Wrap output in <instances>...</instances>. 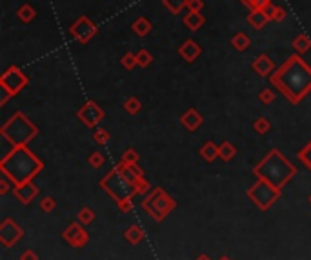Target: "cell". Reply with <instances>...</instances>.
<instances>
[{"instance_id":"60d3db41","label":"cell","mask_w":311,"mask_h":260,"mask_svg":"<svg viewBox=\"0 0 311 260\" xmlns=\"http://www.w3.org/2000/svg\"><path fill=\"white\" fill-rule=\"evenodd\" d=\"M20 260H38V257L35 251H26V253L20 257Z\"/></svg>"},{"instance_id":"ab89813d","label":"cell","mask_w":311,"mask_h":260,"mask_svg":"<svg viewBox=\"0 0 311 260\" xmlns=\"http://www.w3.org/2000/svg\"><path fill=\"white\" fill-rule=\"evenodd\" d=\"M259 98H260V102H264V104H271V102L275 100V93L271 89H264L259 95Z\"/></svg>"},{"instance_id":"ba28073f","label":"cell","mask_w":311,"mask_h":260,"mask_svg":"<svg viewBox=\"0 0 311 260\" xmlns=\"http://www.w3.org/2000/svg\"><path fill=\"white\" fill-rule=\"evenodd\" d=\"M27 82H29L27 75L24 73L20 68H16V66L7 68L5 69V73L0 77V87L5 89L7 93H11V95L20 93V91L27 86Z\"/></svg>"},{"instance_id":"4316f807","label":"cell","mask_w":311,"mask_h":260,"mask_svg":"<svg viewBox=\"0 0 311 260\" xmlns=\"http://www.w3.org/2000/svg\"><path fill=\"white\" fill-rule=\"evenodd\" d=\"M188 2H190V0H162V4L166 5L171 13H175V15H179L184 7H188Z\"/></svg>"},{"instance_id":"d6a6232c","label":"cell","mask_w":311,"mask_h":260,"mask_svg":"<svg viewBox=\"0 0 311 260\" xmlns=\"http://www.w3.org/2000/svg\"><path fill=\"white\" fill-rule=\"evenodd\" d=\"M137 62H138V66L146 68V66H149L151 62H153V55L149 53L148 49H140V51L137 53Z\"/></svg>"},{"instance_id":"ee69618b","label":"cell","mask_w":311,"mask_h":260,"mask_svg":"<svg viewBox=\"0 0 311 260\" xmlns=\"http://www.w3.org/2000/svg\"><path fill=\"white\" fill-rule=\"evenodd\" d=\"M197 260H211V259H209V257H207V255H201Z\"/></svg>"},{"instance_id":"484cf974","label":"cell","mask_w":311,"mask_h":260,"mask_svg":"<svg viewBox=\"0 0 311 260\" xmlns=\"http://www.w3.org/2000/svg\"><path fill=\"white\" fill-rule=\"evenodd\" d=\"M293 48L299 51V53H306L311 49V38L306 37V35H299V37L293 40Z\"/></svg>"},{"instance_id":"e575fe53","label":"cell","mask_w":311,"mask_h":260,"mask_svg":"<svg viewBox=\"0 0 311 260\" xmlns=\"http://www.w3.org/2000/svg\"><path fill=\"white\" fill-rule=\"evenodd\" d=\"M122 66L126 69H133L135 66H138L137 62V53H126L122 57Z\"/></svg>"},{"instance_id":"9c48e42d","label":"cell","mask_w":311,"mask_h":260,"mask_svg":"<svg viewBox=\"0 0 311 260\" xmlns=\"http://www.w3.org/2000/svg\"><path fill=\"white\" fill-rule=\"evenodd\" d=\"M69 33H71V37H73L75 40H79L80 44H88L91 38L95 37L97 26L90 20V18H88V16L82 15L79 20H77L73 26H71Z\"/></svg>"},{"instance_id":"d4e9b609","label":"cell","mask_w":311,"mask_h":260,"mask_svg":"<svg viewBox=\"0 0 311 260\" xmlns=\"http://www.w3.org/2000/svg\"><path fill=\"white\" fill-rule=\"evenodd\" d=\"M231 44L237 51H246V49L249 48L251 40H249V37L246 35V33H237V35L231 38Z\"/></svg>"},{"instance_id":"cb8c5ba5","label":"cell","mask_w":311,"mask_h":260,"mask_svg":"<svg viewBox=\"0 0 311 260\" xmlns=\"http://www.w3.org/2000/svg\"><path fill=\"white\" fill-rule=\"evenodd\" d=\"M266 13H268L269 18L273 22H282V20H286V16H288L284 7H279V5H275V4H269L268 7H266Z\"/></svg>"},{"instance_id":"ac0fdd59","label":"cell","mask_w":311,"mask_h":260,"mask_svg":"<svg viewBox=\"0 0 311 260\" xmlns=\"http://www.w3.org/2000/svg\"><path fill=\"white\" fill-rule=\"evenodd\" d=\"M269 20H271V18H269V15L266 13V9H255L248 15V22L255 29H262Z\"/></svg>"},{"instance_id":"9a60e30c","label":"cell","mask_w":311,"mask_h":260,"mask_svg":"<svg viewBox=\"0 0 311 260\" xmlns=\"http://www.w3.org/2000/svg\"><path fill=\"white\" fill-rule=\"evenodd\" d=\"M180 122H182V126H184L186 129H190V131H195L197 128H201V124L204 122V118H202V115L197 109H188V111L180 117Z\"/></svg>"},{"instance_id":"44dd1931","label":"cell","mask_w":311,"mask_h":260,"mask_svg":"<svg viewBox=\"0 0 311 260\" xmlns=\"http://www.w3.org/2000/svg\"><path fill=\"white\" fill-rule=\"evenodd\" d=\"M151 29H153V26H151V22H149L146 16H138L137 20L133 22V31L137 33L138 37H146V35H149Z\"/></svg>"},{"instance_id":"7dc6e473","label":"cell","mask_w":311,"mask_h":260,"mask_svg":"<svg viewBox=\"0 0 311 260\" xmlns=\"http://www.w3.org/2000/svg\"><path fill=\"white\" fill-rule=\"evenodd\" d=\"M308 200H310V204H311V195H310V198H308Z\"/></svg>"},{"instance_id":"277c9868","label":"cell","mask_w":311,"mask_h":260,"mask_svg":"<svg viewBox=\"0 0 311 260\" xmlns=\"http://www.w3.org/2000/svg\"><path fill=\"white\" fill-rule=\"evenodd\" d=\"M101 186L104 187L105 191L109 193L113 198H115L122 211H129V209H131V206H133L131 198L137 195L138 189H137V186H135L133 182L127 180L126 176L122 175L116 168L115 170H111L109 173L102 178Z\"/></svg>"},{"instance_id":"d590c367","label":"cell","mask_w":311,"mask_h":260,"mask_svg":"<svg viewBox=\"0 0 311 260\" xmlns=\"http://www.w3.org/2000/svg\"><path fill=\"white\" fill-rule=\"evenodd\" d=\"M122 160H124V162H127V164H137L138 153L135 151V149H126V151L122 153Z\"/></svg>"},{"instance_id":"1f68e13d","label":"cell","mask_w":311,"mask_h":260,"mask_svg":"<svg viewBox=\"0 0 311 260\" xmlns=\"http://www.w3.org/2000/svg\"><path fill=\"white\" fill-rule=\"evenodd\" d=\"M253 129L259 133V135H264V133H268L269 129H271V122H269L268 118L260 117L253 122Z\"/></svg>"},{"instance_id":"83f0119b","label":"cell","mask_w":311,"mask_h":260,"mask_svg":"<svg viewBox=\"0 0 311 260\" xmlns=\"http://www.w3.org/2000/svg\"><path fill=\"white\" fill-rule=\"evenodd\" d=\"M142 239H144V233L138 226H131V228L126 231V240L127 242H131V244H138Z\"/></svg>"},{"instance_id":"7a4b0ae2","label":"cell","mask_w":311,"mask_h":260,"mask_svg":"<svg viewBox=\"0 0 311 260\" xmlns=\"http://www.w3.org/2000/svg\"><path fill=\"white\" fill-rule=\"evenodd\" d=\"M44 168L42 160L33 153L27 146L16 148L9 157L0 160V170L5 178H9L15 186H22L26 182H31Z\"/></svg>"},{"instance_id":"74e56055","label":"cell","mask_w":311,"mask_h":260,"mask_svg":"<svg viewBox=\"0 0 311 260\" xmlns=\"http://www.w3.org/2000/svg\"><path fill=\"white\" fill-rule=\"evenodd\" d=\"M109 138H111V135L105 131V129H97V131H95V142L102 144V146L109 142Z\"/></svg>"},{"instance_id":"bcb514c9","label":"cell","mask_w":311,"mask_h":260,"mask_svg":"<svg viewBox=\"0 0 311 260\" xmlns=\"http://www.w3.org/2000/svg\"><path fill=\"white\" fill-rule=\"evenodd\" d=\"M220 260H231V259H229V257H222Z\"/></svg>"},{"instance_id":"d6986e66","label":"cell","mask_w":311,"mask_h":260,"mask_svg":"<svg viewBox=\"0 0 311 260\" xmlns=\"http://www.w3.org/2000/svg\"><path fill=\"white\" fill-rule=\"evenodd\" d=\"M206 24V16L202 15V13H188L184 16V26L190 27L191 31H197V29H201L202 26Z\"/></svg>"},{"instance_id":"f6af8a7d","label":"cell","mask_w":311,"mask_h":260,"mask_svg":"<svg viewBox=\"0 0 311 260\" xmlns=\"http://www.w3.org/2000/svg\"><path fill=\"white\" fill-rule=\"evenodd\" d=\"M242 2H244V4H246V5H248V7H249V5H251V2H253V0H242Z\"/></svg>"},{"instance_id":"4dcf8cb0","label":"cell","mask_w":311,"mask_h":260,"mask_svg":"<svg viewBox=\"0 0 311 260\" xmlns=\"http://www.w3.org/2000/svg\"><path fill=\"white\" fill-rule=\"evenodd\" d=\"M77 218H79L80 224H91L95 220V213H93V209H90V207H82L79 211V215H77Z\"/></svg>"},{"instance_id":"603a6c76","label":"cell","mask_w":311,"mask_h":260,"mask_svg":"<svg viewBox=\"0 0 311 260\" xmlns=\"http://www.w3.org/2000/svg\"><path fill=\"white\" fill-rule=\"evenodd\" d=\"M16 16L20 18L24 24H29V22L35 20V16H37V11H35V7L29 4H24L18 7V11H16Z\"/></svg>"},{"instance_id":"6da1fadb","label":"cell","mask_w":311,"mask_h":260,"mask_svg":"<svg viewBox=\"0 0 311 260\" xmlns=\"http://www.w3.org/2000/svg\"><path fill=\"white\" fill-rule=\"evenodd\" d=\"M269 80L291 104H299L311 91V68L299 55H291L275 73H271Z\"/></svg>"},{"instance_id":"7bdbcfd3","label":"cell","mask_w":311,"mask_h":260,"mask_svg":"<svg viewBox=\"0 0 311 260\" xmlns=\"http://www.w3.org/2000/svg\"><path fill=\"white\" fill-rule=\"evenodd\" d=\"M7 180H9V178H7ZM7 180H2V189H0V193H2V195H4V193H7V191H9V186H7Z\"/></svg>"},{"instance_id":"7c38bea8","label":"cell","mask_w":311,"mask_h":260,"mask_svg":"<svg viewBox=\"0 0 311 260\" xmlns=\"http://www.w3.org/2000/svg\"><path fill=\"white\" fill-rule=\"evenodd\" d=\"M116 170L120 171V173L126 176L127 180L133 182V184L137 186L138 193H144L149 187L148 180H146V178L142 176V171H140V168H137V164H127V162H124V160H122L120 164L116 166Z\"/></svg>"},{"instance_id":"30bf717a","label":"cell","mask_w":311,"mask_h":260,"mask_svg":"<svg viewBox=\"0 0 311 260\" xmlns=\"http://www.w3.org/2000/svg\"><path fill=\"white\" fill-rule=\"evenodd\" d=\"M77 117H79L80 120H82V122L88 126V128H97V126L101 124L102 118H104V109H101L97 102L88 100L84 106L79 109Z\"/></svg>"},{"instance_id":"8992f818","label":"cell","mask_w":311,"mask_h":260,"mask_svg":"<svg viewBox=\"0 0 311 260\" xmlns=\"http://www.w3.org/2000/svg\"><path fill=\"white\" fill-rule=\"evenodd\" d=\"M142 207L144 211H148L155 220H162L175 207V202L169 198V195L164 189L157 187L142 200Z\"/></svg>"},{"instance_id":"8d00e7d4","label":"cell","mask_w":311,"mask_h":260,"mask_svg":"<svg viewBox=\"0 0 311 260\" xmlns=\"http://www.w3.org/2000/svg\"><path fill=\"white\" fill-rule=\"evenodd\" d=\"M55 206H57V202H55L53 196H46V198H42V202H40V209L46 213H51L53 209H55Z\"/></svg>"},{"instance_id":"e0dca14e","label":"cell","mask_w":311,"mask_h":260,"mask_svg":"<svg viewBox=\"0 0 311 260\" xmlns=\"http://www.w3.org/2000/svg\"><path fill=\"white\" fill-rule=\"evenodd\" d=\"M253 69L260 75V77H266V75L273 73L275 64H273V60L269 59L268 55H260V57H257V59H255Z\"/></svg>"},{"instance_id":"f546056e","label":"cell","mask_w":311,"mask_h":260,"mask_svg":"<svg viewBox=\"0 0 311 260\" xmlns=\"http://www.w3.org/2000/svg\"><path fill=\"white\" fill-rule=\"evenodd\" d=\"M124 109H126L129 115H137V113L142 109V104L138 102L137 96H131V98H127V100L124 102Z\"/></svg>"},{"instance_id":"b9f144b4","label":"cell","mask_w":311,"mask_h":260,"mask_svg":"<svg viewBox=\"0 0 311 260\" xmlns=\"http://www.w3.org/2000/svg\"><path fill=\"white\" fill-rule=\"evenodd\" d=\"M0 91H2V96H0V104L4 106L5 102H7V98H9V96H13V95H11V93H7L5 89H2V87H0Z\"/></svg>"},{"instance_id":"ffe728a7","label":"cell","mask_w":311,"mask_h":260,"mask_svg":"<svg viewBox=\"0 0 311 260\" xmlns=\"http://www.w3.org/2000/svg\"><path fill=\"white\" fill-rule=\"evenodd\" d=\"M218 148H220V146H216L215 142L209 140V142H206L201 148V157L206 160V162H215V160L218 159Z\"/></svg>"},{"instance_id":"f35d334b","label":"cell","mask_w":311,"mask_h":260,"mask_svg":"<svg viewBox=\"0 0 311 260\" xmlns=\"http://www.w3.org/2000/svg\"><path fill=\"white\" fill-rule=\"evenodd\" d=\"M188 9H190L191 13H202V9H204V0H190V2H188Z\"/></svg>"},{"instance_id":"52a82bcc","label":"cell","mask_w":311,"mask_h":260,"mask_svg":"<svg viewBox=\"0 0 311 260\" xmlns=\"http://www.w3.org/2000/svg\"><path fill=\"white\" fill-rule=\"evenodd\" d=\"M280 193H282V189H277V187L271 186L269 182L262 180V178H259V180L248 189V196L257 204V207L262 209V211H268L269 207L279 200Z\"/></svg>"},{"instance_id":"5bb4252c","label":"cell","mask_w":311,"mask_h":260,"mask_svg":"<svg viewBox=\"0 0 311 260\" xmlns=\"http://www.w3.org/2000/svg\"><path fill=\"white\" fill-rule=\"evenodd\" d=\"M15 196L22 204H29V202L38 195V187L33 184V182H26V184H22V186H15L13 189Z\"/></svg>"},{"instance_id":"f1b7e54d","label":"cell","mask_w":311,"mask_h":260,"mask_svg":"<svg viewBox=\"0 0 311 260\" xmlns=\"http://www.w3.org/2000/svg\"><path fill=\"white\" fill-rule=\"evenodd\" d=\"M299 160L311 171V140L299 151Z\"/></svg>"},{"instance_id":"836d02e7","label":"cell","mask_w":311,"mask_h":260,"mask_svg":"<svg viewBox=\"0 0 311 260\" xmlns=\"http://www.w3.org/2000/svg\"><path fill=\"white\" fill-rule=\"evenodd\" d=\"M88 162H90L91 168H102V164H104V155L101 153V151H95V153L90 155V159H88Z\"/></svg>"},{"instance_id":"4fadbf2b","label":"cell","mask_w":311,"mask_h":260,"mask_svg":"<svg viewBox=\"0 0 311 260\" xmlns=\"http://www.w3.org/2000/svg\"><path fill=\"white\" fill-rule=\"evenodd\" d=\"M64 239L68 240L69 244L73 246V248H82V246L90 240V235L86 233L84 228H82V224L80 222H75L71 224L66 231H64Z\"/></svg>"},{"instance_id":"5b68a950","label":"cell","mask_w":311,"mask_h":260,"mask_svg":"<svg viewBox=\"0 0 311 260\" xmlns=\"http://www.w3.org/2000/svg\"><path fill=\"white\" fill-rule=\"evenodd\" d=\"M37 133H38L37 126H35L22 111H16L15 115L2 126V129H0V135L7 138L9 142L15 144V148L27 146L29 140H33V138L37 137Z\"/></svg>"},{"instance_id":"7402d4cb","label":"cell","mask_w":311,"mask_h":260,"mask_svg":"<svg viewBox=\"0 0 311 260\" xmlns=\"http://www.w3.org/2000/svg\"><path fill=\"white\" fill-rule=\"evenodd\" d=\"M235 155H237V149L233 146L231 142H222L220 148H218V159L224 160V162H229V160L235 159Z\"/></svg>"},{"instance_id":"8fae6325","label":"cell","mask_w":311,"mask_h":260,"mask_svg":"<svg viewBox=\"0 0 311 260\" xmlns=\"http://www.w3.org/2000/svg\"><path fill=\"white\" fill-rule=\"evenodd\" d=\"M22 235H24V231L13 218H4V222L0 224V242L5 248L15 246V242L22 239Z\"/></svg>"},{"instance_id":"3957f363","label":"cell","mask_w":311,"mask_h":260,"mask_svg":"<svg viewBox=\"0 0 311 260\" xmlns=\"http://www.w3.org/2000/svg\"><path fill=\"white\" fill-rule=\"evenodd\" d=\"M253 173L257 175V178H262L277 189H282L297 175V168L279 149H271L259 164L255 166Z\"/></svg>"},{"instance_id":"2e32d148","label":"cell","mask_w":311,"mask_h":260,"mask_svg":"<svg viewBox=\"0 0 311 260\" xmlns=\"http://www.w3.org/2000/svg\"><path fill=\"white\" fill-rule=\"evenodd\" d=\"M201 51H202L201 46H199L195 40H186V42L179 48L180 57H182L184 60H188V62H193V60L199 59Z\"/></svg>"}]
</instances>
